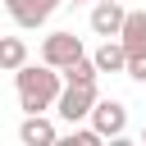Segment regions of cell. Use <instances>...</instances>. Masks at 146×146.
<instances>
[{
  "label": "cell",
  "instance_id": "1",
  "mask_svg": "<svg viewBox=\"0 0 146 146\" xmlns=\"http://www.w3.org/2000/svg\"><path fill=\"white\" fill-rule=\"evenodd\" d=\"M14 82H18V105L27 110V114H41V110H50L55 100H59V73L41 59L36 68L32 64H23V68H14Z\"/></svg>",
  "mask_w": 146,
  "mask_h": 146
},
{
  "label": "cell",
  "instance_id": "2",
  "mask_svg": "<svg viewBox=\"0 0 146 146\" xmlns=\"http://www.w3.org/2000/svg\"><path fill=\"white\" fill-rule=\"evenodd\" d=\"M91 105H96V82H91V87L68 82V87L59 91V100H55V110H59V119H64L68 128L82 123V119H91Z\"/></svg>",
  "mask_w": 146,
  "mask_h": 146
},
{
  "label": "cell",
  "instance_id": "3",
  "mask_svg": "<svg viewBox=\"0 0 146 146\" xmlns=\"http://www.w3.org/2000/svg\"><path fill=\"white\" fill-rule=\"evenodd\" d=\"M91 128H96L100 137H123V128H128L123 100H100V96H96V105H91Z\"/></svg>",
  "mask_w": 146,
  "mask_h": 146
},
{
  "label": "cell",
  "instance_id": "4",
  "mask_svg": "<svg viewBox=\"0 0 146 146\" xmlns=\"http://www.w3.org/2000/svg\"><path fill=\"white\" fill-rule=\"evenodd\" d=\"M82 55V41L73 36V32H50L46 41H41V59L50 64V68H64V64H73Z\"/></svg>",
  "mask_w": 146,
  "mask_h": 146
},
{
  "label": "cell",
  "instance_id": "5",
  "mask_svg": "<svg viewBox=\"0 0 146 146\" xmlns=\"http://www.w3.org/2000/svg\"><path fill=\"white\" fill-rule=\"evenodd\" d=\"M5 9H9V18H14L18 27H41V23L59 9V0H5Z\"/></svg>",
  "mask_w": 146,
  "mask_h": 146
},
{
  "label": "cell",
  "instance_id": "6",
  "mask_svg": "<svg viewBox=\"0 0 146 146\" xmlns=\"http://www.w3.org/2000/svg\"><path fill=\"white\" fill-rule=\"evenodd\" d=\"M123 5L119 0H100L96 9H91V32L96 36H119V27H123Z\"/></svg>",
  "mask_w": 146,
  "mask_h": 146
},
{
  "label": "cell",
  "instance_id": "7",
  "mask_svg": "<svg viewBox=\"0 0 146 146\" xmlns=\"http://www.w3.org/2000/svg\"><path fill=\"white\" fill-rule=\"evenodd\" d=\"M119 41L132 50H146V9H128L123 14V27H119Z\"/></svg>",
  "mask_w": 146,
  "mask_h": 146
},
{
  "label": "cell",
  "instance_id": "8",
  "mask_svg": "<svg viewBox=\"0 0 146 146\" xmlns=\"http://www.w3.org/2000/svg\"><path fill=\"white\" fill-rule=\"evenodd\" d=\"M91 59H96V68H100V73H119V68H128V46H123V41H114V36H105V46H100Z\"/></svg>",
  "mask_w": 146,
  "mask_h": 146
},
{
  "label": "cell",
  "instance_id": "9",
  "mask_svg": "<svg viewBox=\"0 0 146 146\" xmlns=\"http://www.w3.org/2000/svg\"><path fill=\"white\" fill-rule=\"evenodd\" d=\"M18 137H23L27 146H50L59 132H55V123H50V119H41V114H27V119H23V128H18Z\"/></svg>",
  "mask_w": 146,
  "mask_h": 146
},
{
  "label": "cell",
  "instance_id": "10",
  "mask_svg": "<svg viewBox=\"0 0 146 146\" xmlns=\"http://www.w3.org/2000/svg\"><path fill=\"white\" fill-rule=\"evenodd\" d=\"M23 64H27V41H23V36H0V68L14 73V68H23Z\"/></svg>",
  "mask_w": 146,
  "mask_h": 146
},
{
  "label": "cell",
  "instance_id": "11",
  "mask_svg": "<svg viewBox=\"0 0 146 146\" xmlns=\"http://www.w3.org/2000/svg\"><path fill=\"white\" fill-rule=\"evenodd\" d=\"M96 73H100V68H96V59H87V55H78L73 64H64V78H68V82H78V87H91V82H96Z\"/></svg>",
  "mask_w": 146,
  "mask_h": 146
},
{
  "label": "cell",
  "instance_id": "12",
  "mask_svg": "<svg viewBox=\"0 0 146 146\" xmlns=\"http://www.w3.org/2000/svg\"><path fill=\"white\" fill-rule=\"evenodd\" d=\"M128 78L132 82H146V50H132L128 55Z\"/></svg>",
  "mask_w": 146,
  "mask_h": 146
},
{
  "label": "cell",
  "instance_id": "13",
  "mask_svg": "<svg viewBox=\"0 0 146 146\" xmlns=\"http://www.w3.org/2000/svg\"><path fill=\"white\" fill-rule=\"evenodd\" d=\"M73 146H100V132L96 128H73Z\"/></svg>",
  "mask_w": 146,
  "mask_h": 146
},
{
  "label": "cell",
  "instance_id": "14",
  "mask_svg": "<svg viewBox=\"0 0 146 146\" xmlns=\"http://www.w3.org/2000/svg\"><path fill=\"white\" fill-rule=\"evenodd\" d=\"M141 141H146V128H141Z\"/></svg>",
  "mask_w": 146,
  "mask_h": 146
},
{
  "label": "cell",
  "instance_id": "15",
  "mask_svg": "<svg viewBox=\"0 0 146 146\" xmlns=\"http://www.w3.org/2000/svg\"><path fill=\"white\" fill-rule=\"evenodd\" d=\"M73 5H78V0H73Z\"/></svg>",
  "mask_w": 146,
  "mask_h": 146
}]
</instances>
